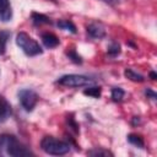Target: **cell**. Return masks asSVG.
<instances>
[{"label":"cell","instance_id":"cell-1","mask_svg":"<svg viewBox=\"0 0 157 157\" xmlns=\"http://www.w3.org/2000/svg\"><path fill=\"white\" fill-rule=\"evenodd\" d=\"M1 151H4L6 155L13 156V157L32 155V152L12 135H1L0 136V152Z\"/></svg>","mask_w":157,"mask_h":157},{"label":"cell","instance_id":"cell-2","mask_svg":"<svg viewBox=\"0 0 157 157\" xmlns=\"http://www.w3.org/2000/svg\"><path fill=\"white\" fill-rule=\"evenodd\" d=\"M40 147L42 150L52 156H61L66 155L70 151V145L66 141L58 140L53 136H45L40 141Z\"/></svg>","mask_w":157,"mask_h":157},{"label":"cell","instance_id":"cell-3","mask_svg":"<svg viewBox=\"0 0 157 157\" xmlns=\"http://www.w3.org/2000/svg\"><path fill=\"white\" fill-rule=\"evenodd\" d=\"M16 44L28 56H36L43 53V49L40 48V45L25 32H20L16 36Z\"/></svg>","mask_w":157,"mask_h":157},{"label":"cell","instance_id":"cell-4","mask_svg":"<svg viewBox=\"0 0 157 157\" xmlns=\"http://www.w3.org/2000/svg\"><path fill=\"white\" fill-rule=\"evenodd\" d=\"M59 85L66 86V87H85L93 83V80L85 76V75H77V74H70L61 76L58 81Z\"/></svg>","mask_w":157,"mask_h":157},{"label":"cell","instance_id":"cell-5","mask_svg":"<svg viewBox=\"0 0 157 157\" xmlns=\"http://www.w3.org/2000/svg\"><path fill=\"white\" fill-rule=\"evenodd\" d=\"M18 99H20L21 105L27 112H31L36 107V104L38 102V94L34 91L26 88V90H21L18 92Z\"/></svg>","mask_w":157,"mask_h":157},{"label":"cell","instance_id":"cell-6","mask_svg":"<svg viewBox=\"0 0 157 157\" xmlns=\"http://www.w3.org/2000/svg\"><path fill=\"white\" fill-rule=\"evenodd\" d=\"M12 17V7L10 0H0V21L7 22Z\"/></svg>","mask_w":157,"mask_h":157},{"label":"cell","instance_id":"cell-7","mask_svg":"<svg viewBox=\"0 0 157 157\" xmlns=\"http://www.w3.org/2000/svg\"><path fill=\"white\" fill-rule=\"evenodd\" d=\"M87 33L92 37V38H103L105 36V29L104 27L98 23V22H93V23H90L87 26Z\"/></svg>","mask_w":157,"mask_h":157},{"label":"cell","instance_id":"cell-8","mask_svg":"<svg viewBox=\"0 0 157 157\" xmlns=\"http://www.w3.org/2000/svg\"><path fill=\"white\" fill-rule=\"evenodd\" d=\"M11 114V105L10 103L0 96V123L5 121Z\"/></svg>","mask_w":157,"mask_h":157},{"label":"cell","instance_id":"cell-9","mask_svg":"<svg viewBox=\"0 0 157 157\" xmlns=\"http://www.w3.org/2000/svg\"><path fill=\"white\" fill-rule=\"evenodd\" d=\"M42 42L47 48H55L59 44V39L54 33L47 32L42 34Z\"/></svg>","mask_w":157,"mask_h":157},{"label":"cell","instance_id":"cell-10","mask_svg":"<svg viewBox=\"0 0 157 157\" xmlns=\"http://www.w3.org/2000/svg\"><path fill=\"white\" fill-rule=\"evenodd\" d=\"M124 75H125L126 78H129V80H131V81H135V82H142V81L145 80L142 75L137 74V72L134 71L132 69H126V70L124 71Z\"/></svg>","mask_w":157,"mask_h":157},{"label":"cell","instance_id":"cell-11","mask_svg":"<svg viewBox=\"0 0 157 157\" xmlns=\"http://www.w3.org/2000/svg\"><path fill=\"white\" fill-rule=\"evenodd\" d=\"M32 21L34 25H44V23H50V20L42 13H32Z\"/></svg>","mask_w":157,"mask_h":157},{"label":"cell","instance_id":"cell-12","mask_svg":"<svg viewBox=\"0 0 157 157\" xmlns=\"http://www.w3.org/2000/svg\"><path fill=\"white\" fill-rule=\"evenodd\" d=\"M58 27H60V28H63V29H66V31H70V32H72V33L76 32L75 25H74L71 21H67V20H61V21H59V22H58Z\"/></svg>","mask_w":157,"mask_h":157},{"label":"cell","instance_id":"cell-13","mask_svg":"<svg viewBox=\"0 0 157 157\" xmlns=\"http://www.w3.org/2000/svg\"><path fill=\"white\" fill-rule=\"evenodd\" d=\"M128 140H129L130 144H132V145H135L137 147H141V148L144 147V140H142V137L139 136V135H136V134H130L128 136Z\"/></svg>","mask_w":157,"mask_h":157},{"label":"cell","instance_id":"cell-14","mask_svg":"<svg viewBox=\"0 0 157 157\" xmlns=\"http://www.w3.org/2000/svg\"><path fill=\"white\" fill-rule=\"evenodd\" d=\"M112 98L114 102H120L124 98V91L120 87H114L112 90Z\"/></svg>","mask_w":157,"mask_h":157},{"label":"cell","instance_id":"cell-15","mask_svg":"<svg viewBox=\"0 0 157 157\" xmlns=\"http://www.w3.org/2000/svg\"><path fill=\"white\" fill-rule=\"evenodd\" d=\"M9 32L6 31H2L0 32V55L5 52V48H6V42H7V38H9Z\"/></svg>","mask_w":157,"mask_h":157},{"label":"cell","instance_id":"cell-16","mask_svg":"<svg viewBox=\"0 0 157 157\" xmlns=\"http://www.w3.org/2000/svg\"><path fill=\"white\" fill-rule=\"evenodd\" d=\"M83 93L86 96L93 97V98H98L101 96V87H88L87 90L83 91Z\"/></svg>","mask_w":157,"mask_h":157},{"label":"cell","instance_id":"cell-17","mask_svg":"<svg viewBox=\"0 0 157 157\" xmlns=\"http://www.w3.org/2000/svg\"><path fill=\"white\" fill-rule=\"evenodd\" d=\"M108 53H109V55H112V56L118 55V54L120 53V47H119V44H117V43H112L110 47L108 48Z\"/></svg>","mask_w":157,"mask_h":157},{"label":"cell","instance_id":"cell-18","mask_svg":"<svg viewBox=\"0 0 157 157\" xmlns=\"http://www.w3.org/2000/svg\"><path fill=\"white\" fill-rule=\"evenodd\" d=\"M88 155H91V156H109V155H112V153H110L109 151H104V150H98V148H96V150L90 151Z\"/></svg>","mask_w":157,"mask_h":157},{"label":"cell","instance_id":"cell-19","mask_svg":"<svg viewBox=\"0 0 157 157\" xmlns=\"http://www.w3.org/2000/svg\"><path fill=\"white\" fill-rule=\"evenodd\" d=\"M67 55H69V58H71L75 63H81V58H80L78 55H76L75 52H70V53H67Z\"/></svg>","mask_w":157,"mask_h":157},{"label":"cell","instance_id":"cell-20","mask_svg":"<svg viewBox=\"0 0 157 157\" xmlns=\"http://www.w3.org/2000/svg\"><path fill=\"white\" fill-rule=\"evenodd\" d=\"M102 1L108 4V5H112V6H114V5H117L119 2V0H102Z\"/></svg>","mask_w":157,"mask_h":157},{"label":"cell","instance_id":"cell-21","mask_svg":"<svg viewBox=\"0 0 157 157\" xmlns=\"http://www.w3.org/2000/svg\"><path fill=\"white\" fill-rule=\"evenodd\" d=\"M48 1H53V2H55V0H48Z\"/></svg>","mask_w":157,"mask_h":157}]
</instances>
